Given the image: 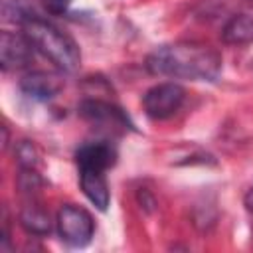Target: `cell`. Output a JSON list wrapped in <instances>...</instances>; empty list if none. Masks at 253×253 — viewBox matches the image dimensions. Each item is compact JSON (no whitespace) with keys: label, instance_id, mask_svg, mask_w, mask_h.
<instances>
[{"label":"cell","instance_id":"4fadbf2b","mask_svg":"<svg viewBox=\"0 0 253 253\" xmlns=\"http://www.w3.org/2000/svg\"><path fill=\"white\" fill-rule=\"evenodd\" d=\"M16 156H18V164L20 168H36L38 166V152L34 148L32 142L22 140L16 148Z\"/></svg>","mask_w":253,"mask_h":253},{"label":"cell","instance_id":"5b68a950","mask_svg":"<svg viewBox=\"0 0 253 253\" xmlns=\"http://www.w3.org/2000/svg\"><path fill=\"white\" fill-rule=\"evenodd\" d=\"M79 115L101 128H119L125 130L130 126L128 117L123 113V109H119L117 105L109 103V101H101V99H85L79 105Z\"/></svg>","mask_w":253,"mask_h":253},{"label":"cell","instance_id":"8992f818","mask_svg":"<svg viewBox=\"0 0 253 253\" xmlns=\"http://www.w3.org/2000/svg\"><path fill=\"white\" fill-rule=\"evenodd\" d=\"M34 57V45L26 38V34H14V32H2L0 38V63L4 71L10 69H22L26 67Z\"/></svg>","mask_w":253,"mask_h":253},{"label":"cell","instance_id":"9a60e30c","mask_svg":"<svg viewBox=\"0 0 253 253\" xmlns=\"http://www.w3.org/2000/svg\"><path fill=\"white\" fill-rule=\"evenodd\" d=\"M245 208H247V211H249L251 217H253V188L247 190V194H245Z\"/></svg>","mask_w":253,"mask_h":253},{"label":"cell","instance_id":"52a82bcc","mask_svg":"<svg viewBox=\"0 0 253 253\" xmlns=\"http://www.w3.org/2000/svg\"><path fill=\"white\" fill-rule=\"evenodd\" d=\"M79 184L83 194L87 196V200L101 211H105L109 208L111 202V192H109V184L105 178L103 170H89V168H81L79 170Z\"/></svg>","mask_w":253,"mask_h":253},{"label":"cell","instance_id":"8fae6325","mask_svg":"<svg viewBox=\"0 0 253 253\" xmlns=\"http://www.w3.org/2000/svg\"><path fill=\"white\" fill-rule=\"evenodd\" d=\"M20 223L32 235H45L51 229L49 213L43 208L36 206V204H28V206L22 208V211H20Z\"/></svg>","mask_w":253,"mask_h":253},{"label":"cell","instance_id":"7a4b0ae2","mask_svg":"<svg viewBox=\"0 0 253 253\" xmlns=\"http://www.w3.org/2000/svg\"><path fill=\"white\" fill-rule=\"evenodd\" d=\"M22 30L26 38L32 42L34 49H38L43 57H47L59 69L75 71L79 67L81 53H79L77 43L51 22L36 14L22 24Z\"/></svg>","mask_w":253,"mask_h":253},{"label":"cell","instance_id":"5bb4252c","mask_svg":"<svg viewBox=\"0 0 253 253\" xmlns=\"http://www.w3.org/2000/svg\"><path fill=\"white\" fill-rule=\"evenodd\" d=\"M71 2H73V0H42L43 8H45L49 14H53V16H61V14H65L67 8L71 6Z\"/></svg>","mask_w":253,"mask_h":253},{"label":"cell","instance_id":"277c9868","mask_svg":"<svg viewBox=\"0 0 253 253\" xmlns=\"http://www.w3.org/2000/svg\"><path fill=\"white\" fill-rule=\"evenodd\" d=\"M184 99H186V91L178 83L166 81L150 87L142 99V105L150 119L164 121L180 111V107L184 105Z\"/></svg>","mask_w":253,"mask_h":253},{"label":"cell","instance_id":"30bf717a","mask_svg":"<svg viewBox=\"0 0 253 253\" xmlns=\"http://www.w3.org/2000/svg\"><path fill=\"white\" fill-rule=\"evenodd\" d=\"M221 40L229 45H245L253 42V18L247 14L231 16L221 28Z\"/></svg>","mask_w":253,"mask_h":253},{"label":"cell","instance_id":"2e32d148","mask_svg":"<svg viewBox=\"0 0 253 253\" xmlns=\"http://www.w3.org/2000/svg\"><path fill=\"white\" fill-rule=\"evenodd\" d=\"M249 2H251V4H253V0H249Z\"/></svg>","mask_w":253,"mask_h":253},{"label":"cell","instance_id":"ba28073f","mask_svg":"<svg viewBox=\"0 0 253 253\" xmlns=\"http://www.w3.org/2000/svg\"><path fill=\"white\" fill-rule=\"evenodd\" d=\"M115 158H117L115 148L107 142H87L75 154L79 170L89 168V170H103L105 172L115 164Z\"/></svg>","mask_w":253,"mask_h":253},{"label":"cell","instance_id":"6da1fadb","mask_svg":"<svg viewBox=\"0 0 253 253\" xmlns=\"http://www.w3.org/2000/svg\"><path fill=\"white\" fill-rule=\"evenodd\" d=\"M152 75L174 79L213 81L221 71V55L215 47L200 42H176L156 47L146 57Z\"/></svg>","mask_w":253,"mask_h":253},{"label":"cell","instance_id":"9c48e42d","mask_svg":"<svg viewBox=\"0 0 253 253\" xmlns=\"http://www.w3.org/2000/svg\"><path fill=\"white\" fill-rule=\"evenodd\" d=\"M20 87H22L24 95H28L36 101H47V99H53L59 93L61 81L51 73L34 71V73H28L20 81Z\"/></svg>","mask_w":253,"mask_h":253},{"label":"cell","instance_id":"7c38bea8","mask_svg":"<svg viewBox=\"0 0 253 253\" xmlns=\"http://www.w3.org/2000/svg\"><path fill=\"white\" fill-rule=\"evenodd\" d=\"M2 16L6 22L22 26L26 20L36 16V10L28 0H2Z\"/></svg>","mask_w":253,"mask_h":253},{"label":"cell","instance_id":"3957f363","mask_svg":"<svg viewBox=\"0 0 253 253\" xmlns=\"http://www.w3.org/2000/svg\"><path fill=\"white\" fill-rule=\"evenodd\" d=\"M57 229L65 243L71 247H83L95 233V221L85 208L65 204L57 211Z\"/></svg>","mask_w":253,"mask_h":253}]
</instances>
